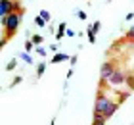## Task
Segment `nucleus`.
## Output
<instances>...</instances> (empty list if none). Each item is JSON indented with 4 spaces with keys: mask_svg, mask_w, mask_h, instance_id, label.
<instances>
[{
    "mask_svg": "<svg viewBox=\"0 0 134 125\" xmlns=\"http://www.w3.org/2000/svg\"><path fill=\"white\" fill-rule=\"evenodd\" d=\"M21 19H23V10H21V12H12V14L0 17V23H2V27H4V37H6L8 41L15 37L17 29H19Z\"/></svg>",
    "mask_w": 134,
    "mask_h": 125,
    "instance_id": "f257e3e1",
    "label": "nucleus"
},
{
    "mask_svg": "<svg viewBox=\"0 0 134 125\" xmlns=\"http://www.w3.org/2000/svg\"><path fill=\"white\" fill-rule=\"evenodd\" d=\"M23 6L19 0H0V17L12 14V12H21Z\"/></svg>",
    "mask_w": 134,
    "mask_h": 125,
    "instance_id": "f03ea898",
    "label": "nucleus"
},
{
    "mask_svg": "<svg viewBox=\"0 0 134 125\" xmlns=\"http://www.w3.org/2000/svg\"><path fill=\"white\" fill-rule=\"evenodd\" d=\"M113 100L109 98V94L107 92H103V91H100L98 92V96H96V104H94V112L96 114H103L107 108H109V104H111Z\"/></svg>",
    "mask_w": 134,
    "mask_h": 125,
    "instance_id": "7ed1b4c3",
    "label": "nucleus"
},
{
    "mask_svg": "<svg viewBox=\"0 0 134 125\" xmlns=\"http://www.w3.org/2000/svg\"><path fill=\"white\" fill-rule=\"evenodd\" d=\"M125 77H126V73H123L121 69H117V67H115L113 73L109 75V79L105 81V83H107L109 87H121V85L125 83Z\"/></svg>",
    "mask_w": 134,
    "mask_h": 125,
    "instance_id": "20e7f679",
    "label": "nucleus"
},
{
    "mask_svg": "<svg viewBox=\"0 0 134 125\" xmlns=\"http://www.w3.org/2000/svg\"><path fill=\"white\" fill-rule=\"evenodd\" d=\"M113 69H115L113 62H105V64H102V67H100V81H102V83H105V81L109 79V75L113 73Z\"/></svg>",
    "mask_w": 134,
    "mask_h": 125,
    "instance_id": "39448f33",
    "label": "nucleus"
},
{
    "mask_svg": "<svg viewBox=\"0 0 134 125\" xmlns=\"http://www.w3.org/2000/svg\"><path fill=\"white\" fill-rule=\"evenodd\" d=\"M119 108H121V102H119V100H113V102L109 104V108L102 114V116H103V119H111V117L117 114V110H119Z\"/></svg>",
    "mask_w": 134,
    "mask_h": 125,
    "instance_id": "423d86ee",
    "label": "nucleus"
},
{
    "mask_svg": "<svg viewBox=\"0 0 134 125\" xmlns=\"http://www.w3.org/2000/svg\"><path fill=\"white\" fill-rule=\"evenodd\" d=\"M65 29H67V23H65V21H62V23H59V27L56 29V33H54L58 41H62L63 37H65Z\"/></svg>",
    "mask_w": 134,
    "mask_h": 125,
    "instance_id": "0eeeda50",
    "label": "nucleus"
},
{
    "mask_svg": "<svg viewBox=\"0 0 134 125\" xmlns=\"http://www.w3.org/2000/svg\"><path fill=\"white\" fill-rule=\"evenodd\" d=\"M65 60H69V56H67V54H63V52H56V56L52 58V64H62V62H65Z\"/></svg>",
    "mask_w": 134,
    "mask_h": 125,
    "instance_id": "6e6552de",
    "label": "nucleus"
},
{
    "mask_svg": "<svg viewBox=\"0 0 134 125\" xmlns=\"http://www.w3.org/2000/svg\"><path fill=\"white\" fill-rule=\"evenodd\" d=\"M19 56H21V60L25 62V64H29V66H33V64H35V60H33V56H31V52H25V50H23V52H21Z\"/></svg>",
    "mask_w": 134,
    "mask_h": 125,
    "instance_id": "1a4fd4ad",
    "label": "nucleus"
},
{
    "mask_svg": "<svg viewBox=\"0 0 134 125\" xmlns=\"http://www.w3.org/2000/svg\"><path fill=\"white\" fill-rule=\"evenodd\" d=\"M38 16H40L46 23H50V21H52V14H50L48 10H40V14H38Z\"/></svg>",
    "mask_w": 134,
    "mask_h": 125,
    "instance_id": "9d476101",
    "label": "nucleus"
},
{
    "mask_svg": "<svg viewBox=\"0 0 134 125\" xmlns=\"http://www.w3.org/2000/svg\"><path fill=\"white\" fill-rule=\"evenodd\" d=\"M33 50H35V52L38 54V56H42V58L46 56V48H44V46H40V44H35V48H33Z\"/></svg>",
    "mask_w": 134,
    "mask_h": 125,
    "instance_id": "9b49d317",
    "label": "nucleus"
},
{
    "mask_svg": "<svg viewBox=\"0 0 134 125\" xmlns=\"http://www.w3.org/2000/svg\"><path fill=\"white\" fill-rule=\"evenodd\" d=\"M44 71H46V64H44V62H40V64L36 66V77H40Z\"/></svg>",
    "mask_w": 134,
    "mask_h": 125,
    "instance_id": "f8f14e48",
    "label": "nucleus"
},
{
    "mask_svg": "<svg viewBox=\"0 0 134 125\" xmlns=\"http://www.w3.org/2000/svg\"><path fill=\"white\" fill-rule=\"evenodd\" d=\"M17 67V60H10L8 64H6V71H14Z\"/></svg>",
    "mask_w": 134,
    "mask_h": 125,
    "instance_id": "ddd939ff",
    "label": "nucleus"
},
{
    "mask_svg": "<svg viewBox=\"0 0 134 125\" xmlns=\"http://www.w3.org/2000/svg\"><path fill=\"white\" fill-rule=\"evenodd\" d=\"M42 41H44V37H42V35H33V37H31V42H33V44H42Z\"/></svg>",
    "mask_w": 134,
    "mask_h": 125,
    "instance_id": "4468645a",
    "label": "nucleus"
},
{
    "mask_svg": "<svg viewBox=\"0 0 134 125\" xmlns=\"http://www.w3.org/2000/svg\"><path fill=\"white\" fill-rule=\"evenodd\" d=\"M35 25H36V27H40V29H44V25H46V21L42 19L40 16H36V17H35Z\"/></svg>",
    "mask_w": 134,
    "mask_h": 125,
    "instance_id": "2eb2a0df",
    "label": "nucleus"
},
{
    "mask_svg": "<svg viewBox=\"0 0 134 125\" xmlns=\"http://www.w3.org/2000/svg\"><path fill=\"white\" fill-rule=\"evenodd\" d=\"M100 27H102V23H100V21H94V23H92V25H90V27H88V29H90V31H92V33L96 35V33H98V31H100Z\"/></svg>",
    "mask_w": 134,
    "mask_h": 125,
    "instance_id": "dca6fc26",
    "label": "nucleus"
},
{
    "mask_svg": "<svg viewBox=\"0 0 134 125\" xmlns=\"http://www.w3.org/2000/svg\"><path fill=\"white\" fill-rule=\"evenodd\" d=\"M86 37H88L90 44H94V42H96V35H94V33H92V31H90V29H86Z\"/></svg>",
    "mask_w": 134,
    "mask_h": 125,
    "instance_id": "f3484780",
    "label": "nucleus"
},
{
    "mask_svg": "<svg viewBox=\"0 0 134 125\" xmlns=\"http://www.w3.org/2000/svg\"><path fill=\"white\" fill-rule=\"evenodd\" d=\"M33 48H35V44L31 42V39H29V41L25 42V52H33Z\"/></svg>",
    "mask_w": 134,
    "mask_h": 125,
    "instance_id": "a211bd4d",
    "label": "nucleus"
},
{
    "mask_svg": "<svg viewBox=\"0 0 134 125\" xmlns=\"http://www.w3.org/2000/svg\"><path fill=\"white\" fill-rule=\"evenodd\" d=\"M21 81H23V77H21V75H17V77H15L14 81H12V85H10V87H12V89H14V87H15V85H19Z\"/></svg>",
    "mask_w": 134,
    "mask_h": 125,
    "instance_id": "6ab92c4d",
    "label": "nucleus"
},
{
    "mask_svg": "<svg viewBox=\"0 0 134 125\" xmlns=\"http://www.w3.org/2000/svg\"><path fill=\"white\" fill-rule=\"evenodd\" d=\"M77 17H79V19H82V21H84V19H86L88 16H86V12H82V10H81V12H77Z\"/></svg>",
    "mask_w": 134,
    "mask_h": 125,
    "instance_id": "aec40b11",
    "label": "nucleus"
},
{
    "mask_svg": "<svg viewBox=\"0 0 134 125\" xmlns=\"http://www.w3.org/2000/svg\"><path fill=\"white\" fill-rule=\"evenodd\" d=\"M6 42H8V39H6V37H0V52H2V48L6 46Z\"/></svg>",
    "mask_w": 134,
    "mask_h": 125,
    "instance_id": "412c9836",
    "label": "nucleus"
},
{
    "mask_svg": "<svg viewBox=\"0 0 134 125\" xmlns=\"http://www.w3.org/2000/svg\"><path fill=\"white\" fill-rule=\"evenodd\" d=\"M69 64H71V67H75V64H77V54L75 56H69Z\"/></svg>",
    "mask_w": 134,
    "mask_h": 125,
    "instance_id": "4be33fe9",
    "label": "nucleus"
},
{
    "mask_svg": "<svg viewBox=\"0 0 134 125\" xmlns=\"http://www.w3.org/2000/svg\"><path fill=\"white\" fill-rule=\"evenodd\" d=\"M126 41H129V44H130V41H132V29L126 31Z\"/></svg>",
    "mask_w": 134,
    "mask_h": 125,
    "instance_id": "5701e85b",
    "label": "nucleus"
},
{
    "mask_svg": "<svg viewBox=\"0 0 134 125\" xmlns=\"http://www.w3.org/2000/svg\"><path fill=\"white\" fill-rule=\"evenodd\" d=\"M92 125H105V119H94Z\"/></svg>",
    "mask_w": 134,
    "mask_h": 125,
    "instance_id": "b1692460",
    "label": "nucleus"
},
{
    "mask_svg": "<svg viewBox=\"0 0 134 125\" xmlns=\"http://www.w3.org/2000/svg\"><path fill=\"white\" fill-rule=\"evenodd\" d=\"M65 35L67 37H75V31H73V29H65Z\"/></svg>",
    "mask_w": 134,
    "mask_h": 125,
    "instance_id": "393cba45",
    "label": "nucleus"
},
{
    "mask_svg": "<svg viewBox=\"0 0 134 125\" xmlns=\"http://www.w3.org/2000/svg\"><path fill=\"white\" fill-rule=\"evenodd\" d=\"M132 17H134V16H132V12H129V14H126V21H132Z\"/></svg>",
    "mask_w": 134,
    "mask_h": 125,
    "instance_id": "a878e982",
    "label": "nucleus"
},
{
    "mask_svg": "<svg viewBox=\"0 0 134 125\" xmlns=\"http://www.w3.org/2000/svg\"><path fill=\"white\" fill-rule=\"evenodd\" d=\"M0 91H2V87H0Z\"/></svg>",
    "mask_w": 134,
    "mask_h": 125,
    "instance_id": "bb28decb",
    "label": "nucleus"
}]
</instances>
